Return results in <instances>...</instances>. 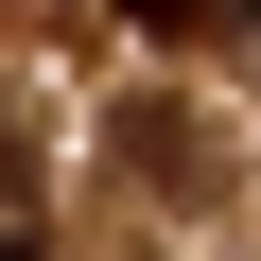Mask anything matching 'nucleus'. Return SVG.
Instances as JSON below:
<instances>
[{
  "label": "nucleus",
  "mask_w": 261,
  "mask_h": 261,
  "mask_svg": "<svg viewBox=\"0 0 261 261\" xmlns=\"http://www.w3.org/2000/svg\"><path fill=\"white\" fill-rule=\"evenodd\" d=\"M122 18H140V35H174V53H226V35H244V0H122Z\"/></svg>",
  "instance_id": "f257e3e1"
},
{
  "label": "nucleus",
  "mask_w": 261,
  "mask_h": 261,
  "mask_svg": "<svg viewBox=\"0 0 261 261\" xmlns=\"http://www.w3.org/2000/svg\"><path fill=\"white\" fill-rule=\"evenodd\" d=\"M0 261H35V157H18V122H0Z\"/></svg>",
  "instance_id": "f03ea898"
}]
</instances>
